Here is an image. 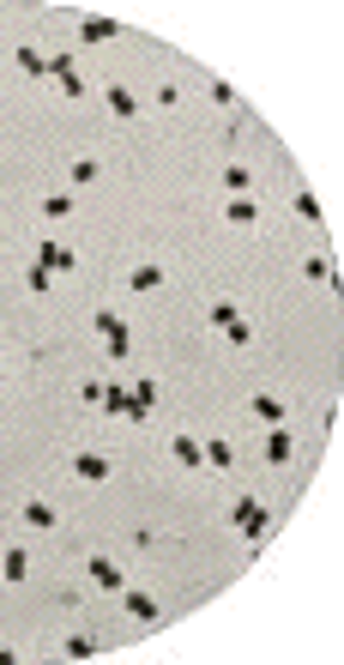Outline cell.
Listing matches in <instances>:
<instances>
[{
	"instance_id": "obj_1",
	"label": "cell",
	"mask_w": 344,
	"mask_h": 665,
	"mask_svg": "<svg viewBox=\"0 0 344 665\" xmlns=\"http://www.w3.org/2000/svg\"><path fill=\"white\" fill-rule=\"evenodd\" d=\"M229 527H236L248 545H266L278 532V503H266L260 490H236L229 496Z\"/></svg>"
},
{
	"instance_id": "obj_2",
	"label": "cell",
	"mask_w": 344,
	"mask_h": 665,
	"mask_svg": "<svg viewBox=\"0 0 344 665\" xmlns=\"http://www.w3.org/2000/svg\"><path fill=\"white\" fill-rule=\"evenodd\" d=\"M115 611H121L127 623H133V630H163V618H170V605H163V593L158 587H146L133 574V581L121 587V593H115Z\"/></svg>"
},
{
	"instance_id": "obj_3",
	"label": "cell",
	"mask_w": 344,
	"mask_h": 665,
	"mask_svg": "<svg viewBox=\"0 0 344 665\" xmlns=\"http://www.w3.org/2000/svg\"><path fill=\"white\" fill-rule=\"evenodd\" d=\"M115 472H121V460H115V447H104V442H79V447L67 454V478H73V484H85V490L109 484Z\"/></svg>"
},
{
	"instance_id": "obj_4",
	"label": "cell",
	"mask_w": 344,
	"mask_h": 665,
	"mask_svg": "<svg viewBox=\"0 0 344 665\" xmlns=\"http://www.w3.org/2000/svg\"><path fill=\"white\" fill-rule=\"evenodd\" d=\"M79 581H85V593H92V599H115L127 581H133V569H127L121 557H109V551H85Z\"/></svg>"
},
{
	"instance_id": "obj_5",
	"label": "cell",
	"mask_w": 344,
	"mask_h": 665,
	"mask_svg": "<svg viewBox=\"0 0 344 665\" xmlns=\"http://www.w3.org/2000/svg\"><path fill=\"white\" fill-rule=\"evenodd\" d=\"M241 418H248L254 430H278V424H297V405L278 388H254V393H241Z\"/></svg>"
},
{
	"instance_id": "obj_6",
	"label": "cell",
	"mask_w": 344,
	"mask_h": 665,
	"mask_svg": "<svg viewBox=\"0 0 344 665\" xmlns=\"http://www.w3.org/2000/svg\"><path fill=\"white\" fill-rule=\"evenodd\" d=\"M12 527H19V539H43V532L61 527V503H55V496H43V490L19 496V508H12Z\"/></svg>"
},
{
	"instance_id": "obj_7",
	"label": "cell",
	"mask_w": 344,
	"mask_h": 665,
	"mask_svg": "<svg viewBox=\"0 0 344 665\" xmlns=\"http://www.w3.org/2000/svg\"><path fill=\"white\" fill-rule=\"evenodd\" d=\"M121 291H127L133 303L163 297V291H170V261H158V254H139V261L121 273Z\"/></svg>"
},
{
	"instance_id": "obj_8",
	"label": "cell",
	"mask_w": 344,
	"mask_h": 665,
	"mask_svg": "<svg viewBox=\"0 0 344 665\" xmlns=\"http://www.w3.org/2000/svg\"><path fill=\"white\" fill-rule=\"evenodd\" d=\"M163 412V381L158 376H127V424H158Z\"/></svg>"
},
{
	"instance_id": "obj_9",
	"label": "cell",
	"mask_w": 344,
	"mask_h": 665,
	"mask_svg": "<svg viewBox=\"0 0 344 665\" xmlns=\"http://www.w3.org/2000/svg\"><path fill=\"white\" fill-rule=\"evenodd\" d=\"M31 261H36V266H49V278H55V285H61V278H73V273H79V249H73L67 236H55V230H43V236H36Z\"/></svg>"
},
{
	"instance_id": "obj_10",
	"label": "cell",
	"mask_w": 344,
	"mask_h": 665,
	"mask_svg": "<svg viewBox=\"0 0 344 665\" xmlns=\"http://www.w3.org/2000/svg\"><path fill=\"white\" fill-rule=\"evenodd\" d=\"M218 219H224V230H236V236H260L266 207H260V194H224L218 200Z\"/></svg>"
},
{
	"instance_id": "obj_11",
	"label": "cell",
	"mask_w": 344,
	"mask_h": 665,
	"mask_svg": "<svg viewBox=\"0 0 344 665\" xmlns=\"http://www.w3.org/2000/svg\"><path fill=\"white\" fill-rule=\"evenodd\" d=\"M97 104H104V115L115 127H133L139 115H146V92H133V85H121V80H109L104 92H97Z\"/></svg>"
},
{
	"instance_id": "obj_12",
	"label": "cell",
	"mask_w": 344,
	"mask_h": 665,
	"mask_svg": "<svg viewBox=\"0 0 344 665\" xmlns=\"http://www.w3.org/2000/svg\"><path fill=\"white\" fill-rule=\"evenodd\" d=\"M73 219H79V194H73V188H43V194H36V224L43 230H67Z\"/></svg>"
},
{
	"instance_id": "obj_13",
	"label": "cell",
	"mask_w": 344,
	"mask_h": 665,
	"mask_svg": "<svg viewBox=\"0 0 344 665\" xmlns=\"http://www.w3.org/2000/svg\"><path fill=\"white\" fill-rule=\"evenodd\" d=\"M163 454H170V466L175 472H206V442H200V430H170L163 436Z\"/></svg>"
},
{
	"instance_id": "obj_14",
	"label": "cell",
	"mask_w": 344,
	"mask_h": 665,
	"mask_svg": "<svg viewBox=\"0 0 344 665\" xmlns=\"http://www.w3.org/2000/svg\"><path fill=\"white\" fill-rule=\"evenodd\" d=\"M104 176H109V163L97 158V151H67V163H61V188H73V194L97 188Z\"/></svg>"
},
{
	"instance_id": "obj_15",
	"label": "cell",
	"mask_w": 344,
	"mask_h": 665,
	"mask_svg": "<svg viewBox=\"0 0 344 665\" xmlns=\"http://www.w3.org/2000/svg\"><path fill=\"white\" fill-rule=\"evenodd\" d=\"M260 466L266 472H290V466H297V430H290V424L260 430Z\"/></svg>"
},
{
	"instance_id": "obj_16",
	"label": "cell",
	"mask_w": 344,
	"mask_h": 665,
	"mask_svg": "<svg viewBox=\"0 0 344 665\" xmlns=\"http://www.w3.org/2000/svg\"><path fill=\"white\" fill-rule=\"evenodd\" d=\"M31 574H36L31 545H24V539H7V545H0V587H24Z\"/></svg>"
},
{
	"instance_id": "obj_17",
	"label": "cell",
	"mask_w": 344,
	"mask_h": 665,
	"mask_svg": "<svg viewBox=\"0 0 344 665\" xmlns=\"http://www.w3.org/2000/svg\"><path fill=\"white\" fill-rule=\"evenodd\" d=\"M218 188L224 194H254V188H260V170H254L248 158H224L218 163Z\"/></svg>"
},
{
	"instance_id": "obj_18",
	"label": "cell",
	"mask_w": 344,
	"mask_h": 665,
	"mask_svg": "<svg viewBox=\"0 0 344 665\" xmlns=\"http://www.w3.org/2000/svg\"><path fill=\"white\" fill-rule=\"evenodd\" d=\"M200 442H206V472L212 478H229V472H236V442H229L224 430H206Z\"/></svg>"
},
{
	"instance_id": "obj_19",
	"label": "cell",
	"mask_w": 344,
	"mask_h": 665,
	"mask_svg": "<svg viewBox=\"0 0 344 665\" xmlns=\"http://www.w3.org/2000/svg\"><path fill=\"white\" fill-rule=\"evenodd\" d=\"M73 36H79V43H115V36H127V24L109 19V12H85V19L73 24Z\"/></svg>"
},
{
	"instance_id": "obj_20",
	"label": "cell",
	"mask_w": 344,
	"mask_h": 665,
	"mask_svg": "<svg viewBox=\"0 0 344 665\" xmlns=\"http://www.w3.org/2000/svg\"><path fill=\"white\" fill-rule=\"evenodd\" d=\"M12 73H19V80L49 85V49L43 43H19V49H12Z\"/></svg>"
},
{
	"instance_id": "obj_21",
	"label": "cell",
	"mask_w": 344,
	"mask_h": 665,
	"mask_svg": "<svg viewBox=\"0 0 344 665\" xmlns=\"http://www.w3.org/2000/svg\"><path fill=\"white\" fill-rule=\"evenodd\" d=\"M218 345H224V351H254V345H260V327H254V315L241 309L229 327H218Z\"/></svg>"
},
{
	"instance_id": "obj_22",
	"label": "cell",
	"mask_w": 344,
	"mask_h": 665,
	"mask_svg": "<svg viewBox=\"0 0 344 665\" xmlns=\"http://www.w3.org/2000/svg\"><path fill=\"white\" fill-rule=\"evenodd\" d=\"M297 273L309 278V285H321V291H338V266H333V254H321V249H314V254H302V261H297Z\"/></svg>"
},
{
	"instance_id": "obj_23",
	"label": "cell",
	"mask_w": 344,
	"mask_h": 665,
	"mask_svg": "<svg viewBox=\"0 0 344 665\" xmlns=\"http://www.w3.org/2000/svg\"><path fill=\"white\" fill-rule=\"evenodd\" d=\"M236 315H241V303L229 297V291H212V297H206V332L229 327V321H236Z\"/></svg>"
},
{
	"instance_id": "obj_24",
	"label": "cell",
	"mask_w": 344,
	"mask_h": 665,
	"mask_svg": "<svg viewBox=\"0 0 344 665\" xmlns=\"http://www.w3.org/2000/svg\"><path fill=\"white\" fill-rule=\"evenodd\" d=\"M187 104V85L182 80H163V85H151V97H146V109H163V115H175Z\"/></svg>"
},
{
	"instance_id": "obj_25",
	"label": "cell",
	"mask_w": 344,
	"mask_h": 665,
	"mask_svg": "<svg viewBox=\"0 0 344 665\" xmlns=\"http://www.w3.org/2000/svg\"><path fill=\"white\" fill-rule=\"evenodd\" d=\"M55 654H61V659H97V635H92V630H67V635L55 642Z\"/></svg>"
},
{
	"instance_id": "obj_26",
	"label": "cell",
	"mask_w": 344,
	"mask_h": 665,
	"mask_svg": "<svg viewBox=\"0 0 344 665\" xmlns=\"http://www.w3.org/2000/svg\"><path fill=\"white\" fill-rule=\"evenodd\" d=\"M19 291H24V297H49V291H55V278H49V266L24 261V273H19Z\"/></svg>"
},
{
	"instance_id": "obj_27",
	"label": "cell",
	"mask_w": 344,
	"mask_h": 665,
	"mask_svg": "<svg viewBox=\"0 0 344 665\" xmlns=\"http://www.w3.org/2000/svg\"><path fill=\"white\" fill-rule=\"evenodd\" d=\"M104 357L115 369L121 363H133V327H121V332H104Z\"/></svg>"
},
{
	"instance_id": "obj_28",
	"label": "cell",
	"mask_w": 344,
	"mask_h": 665,
	"mask_svg": "<svg viewBox=\"0 0 344 665\" xmlns=\"http://www.w3.org/2000/svg\"><path fill=\"white\" fill-rule=\"evenodd\" d=\"M73 405H79V412H104V376H85L79 388H73Z\"/></svg>"
},
{
	"instance_id": "obj_29",
	"label": "cell",
	"mask_w": 344,
	"mask_h": 665,
	"mask_svg": "<svg viewBox=\"0 0 344 665\" xmlns=\"http://www.w3.org/2000/svg\"><path fill=\"white\" fill-rule=\"evenodd\" d=\"M206 97H212V104H218L224 115H236V109H241V92H236L229 80H212V85H206Z\"/></svg>"
},
{
	"instance_id": "obj_30",
	"label": "cell",
	"mask_w": 344,
	"mask_h": 665,
	"mask_svg": "<svg viewBox=\"0 0 344 665\" xmlns=\"http://www.w3.org/2000/svg\"><path fill=\"white\" fill-rule=\"evenodd\" d=\"M127 545H133L139 557H151V551H163V532L158 527H127Z\"/></svg>"
},
{
	"instance_id": "obj_31",
	"label": "cell",
	"mask_w": 344,
	"mask_h": 665,
	"mask_svg": "<svg viewBox=\"0 0 344 665\" xmlns=\"http://www.w3.org/2000/svg\"><path fill=\"white\" fill-rule=\"evenodd\" d=\"M104 412H109V418H127V381L104 376Z\"/></svg>"
},
{
	"instance_id": "obj_32",
	"label": "cell",
	"mask_w": 344,
	"mask_h": 665,
	"mask_svg": "<svg viewBox=\"0 0 344 665\" xmlns=\"http://www.w3.org/2000/svg\"><path fill=\"white\" fill-rule=\"evenodd\" d=\"M290 207H297V219H309V224H326V212H321V200L309 194V188H302L297 200H290Z\"/></svg>"
},
{
	"instance_id": "obj_33",
	"label": "cell",
	"mask_w": 344,
	"mask_h": 665,
	"mask_svg": "<svg viewBox=\"0 0 344 665\" xmlns=\"http://www.w3.org/2000/svg\"><path fill=\"white\" fill-rule=\"evenodd\" d=\"M121 327H127L121 309H97V315H92V332H97V339H104V332H121Z\"/></svg>"
},
{
	"instance_id": "obj_34",
	"label": "cell",
	"mask_w": 344,
	"mask_h": 665,
	"mask_svg": "<svg viewBox=\"0 0 344 665\" xmlns=\"http://www.w3.org/2000/svg\"><path fill=\"white\" fill-rule=\"evenodd\" d=\"M7 242H12V230H7V219H0V249H7Z\"/></svg>"
},
{
	"instance_id": "obj_35",
	"label": "cell",
	"mask_w": 344,
	"mask_h": 665,
	"mask_svg": "<svg viewBox=\"0 0 344 665\" xmlns=\"http://www.w3.org/2000/svg\"><path fill=\"white\" fill-rule=\"evenodd\" d=\"M0 363H7V332H0Z\"/></svg>"
},
{
	"instance_id": "obj_36",
	"label": "cell",
	"mask_w": 344,
	"mask_h": 665,
	"mask_svg": "<svg viewBox=\"0 0 344 665\" xmlns=\"http://www.w3.org/2000/svg\"><path fill=\"white\" fill-rule=\"evenodd\" d=\"M0 388H7V363H0Z\"/></svg>"
}]
</instances>
